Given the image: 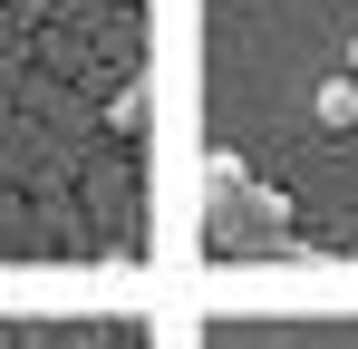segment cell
Segmentation results:
<instances>
[{
    "mask_svg": "<svg viewBox=\"0 0 358 349\" xmlns=\"http://www.w3.org/2000/svg\"><path fill=\"white\" fill-rule=\"evenodd\" d=\"M213 252H291V194L281 184H252V165L242 156H213Z\"/></svg>",
    "mask_w": 358,
    "mask_h": 349,
    "instance_id": "obj_1",
    "label": "cell"
},
{
    "mask_svg": "<svg viewBox=\"0 0 358 349\" xmlns=\"http://www.w3.org/2000/svg\"><path fill=\"white\" fill-rule=\"evenodd\" d=\"M310 116H320L329 136H349V126H358V78H349V68H329V78L310 88Z\"/></svg>",
    "mask_w": 358,
    "mask_h": 349,
    "instance_id": "obj_2",
    "label": "cell"
},
{
    "mask_svg": "<svg viewBox=\"0 0 358 349\" xmlns=\"http://www.w3.org/2000/svg\"><path fill=\"white\" fill-rule=\"evenodd\" d=\"M107 126H117V136H145V88H136V78L107 97Z\"/></svg>",
    "mask_w": 358,
    "mask_h": 349,
    "instance_id": "obj_3",
    "label": "cell"
},
{
    "mask_svg": "<svg viewBox=\"0 0 358 349\" xmlns=\"http://www.w3.org/2000/svg\"><path fill=\"white\" fill-rule=\"evenodd\" d=\"M339 68H349V78H358V39H349V58H339Z\"/></svg>",
    "mask_w": 358,
    "mask_h": 349,
    "instance_id": "obj_4",
    "label": "cell"
}]
</instances>
